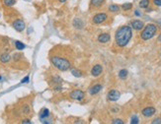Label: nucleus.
Segmentation results:
<instances>
[{
	"mask_svg": "<svg viewBox=\"0 0 161 124\" xmlns=\"http://www.w3.org/2000/svg\"><path fill=\"white\" fill-rule=\"evenodd\" d=\"M109 10H110L111 12H117V11H119V10H120V7H119L118 5H116V4H113V5H111V6L109 7Z\"/></svg>",
	"mask_w": 161,
	"mask_h": 124,
	"instance_id": "4be33fe9",
	"label": "nucleus"
},
{
	"mask_svg": "<svg viewBox=\"0 0 161 124\" xmlns=\"http://www.w3.org/2000/svg\"><path fill=\"white\" fill-rule=\"evenodd\" d=\"M153 3L156 5V6L161 7V0H153Z\"/></svg>",
	"mask_w": 161,
	"mask_h": 124,
	"instance_id": "cd10ccee",
	"label": "nucleus"
},
{
	"mask_svg": "<svg viewBox=\"0 0 161 124\" xmlns=\"http://www.w3.org/2000/svg\"><path fill=\"white\" fill-rule=\"evenodd\" d=\"M101 90H102V86H101V85H99V84L95 85L92 88L89 89V93H90V95H96V94H98Z\"/></svg>",
	"mask_w": 161,
	"mask_h": 124,
	"instance_id": "f8f14e48",
	"label": "nucleus"
},
{
	"mask_svg": "<svg viewBox=\"0 0 161 124\" xmlns=\"http://www.w3.org/2000/svg\"><path fill=\"white\" fill-rule=\"evenodd\" d=\"M131 27L134 28V30H136V31H139V30H141L144 25H143V23L141 21H139V20H135V21H133L131 22Z\"/></svg>",
	"mask_w": 161,
	"mask_h": 124,
	"instance_id": "9d476101",
	"label": "nucleus"
},
{
	"mask_svg": "<svg viewBox=\"0 0 161 124\" xmlns=\"http://www.w3.org/2000/svg\"><path fill=\"white\" fill-rule=\"evenodd\" d=\"M134 14H135L136 16H140V13H139L137 10H135V11H134Z\"/></svg>",
	"mask_w": 161,
	"mask_h": 124,
	"instance_id": "7c9ffc66",
	"label": "nucleus"
},
{
	"mask_svg": "<svg viewBox=\"0 0 161 124\" xmlns=\"http://www.w3.org/2000/svg\"><path fill=\"white\" fill-rule=\"evenodd\" d=\"M13 28L17 32H22L25 30L26 26H25V23H24L23 20L18 19V20H16V21H14L13 22Z\"/></svg>",
	"mask_w": 161,
	"mask_h": 124,
	"instance_id": "39448f33",
	"label": "nucleus"
},
{
	"mask_svg": "<svg viewBox=\"0 0 161 124\" xmlns=\"http://www.w3.org/2000/svg\"><path fill=\"white\" fill-rule=\"evenodd\" d=\"M110 39H111V36H110L109 34H102V35H100L98 36V40L100 42H102V44L108 42L110 40Z\"/></svg>",
	"mask_w": 161,
	"mask_h": 124,
	"instance_id": "9b49d317",
	"label": "nucleus"
},
{
	"mask_svg": "<svg viewBox=\"0 0 161 124\" xmlns=\"http://www.w3.org/2000/svg\"><path fill=\"white\" fill-rule=\"evenodd\" d=\"M107 20V15L105 13H99L97 15H95L93 18V23L95 24H101V23L105 22Z\"/></svg>",
	"mask_w": 161,
	"mask_h": 124,
	"instance_id": "0eeeda50",
	"label": "nucleus"
},
{
	"mask_svg": "<svg viewBox=\"0 0 161 124\" xmlns=\"http://www.w3.org/2000/svg\"><path fill=\"white\" fill-rule=\"evenodd\" d=\"M22 123H24V124H25V123H29V124H30V123H31V121H30L29 119H24L22 121Z\"/></svg>",
	"mask_w": 161,
	"mask_h": 124,
	"instance_id": "c756f323",
	"label": "nucleus"
},
{
	"mask_svg": "<svg viewBox=\"0 0 161 124\" xmlns=\"http://www.w3.org/2000/svg\"><path fill=\"white\" fill-rule=\"evenodd\" d=\"M58 1H59V2H61V3H63V2H65L66 0H58Z\"/></svg>",
	"mask_w": 161,
	"mask_h": 124,
	"instance_id": "72a5a7b5",
	"label": "nucleus"
},
{
	"mask_svg": "<svg viewBox=\"0 0 161 124\" xmlns=\"http://www.w3.org/2000/svg\"><path fill=\"white\" fill-rule=\"evenodd\" d=\"M49 115V110L48 109V108H44L43 110L41 111V113H40L41 120H42V121H43V120H45V118H47Z\"/></svg>",
	"mask_w": 161,
	"mask_h": 124,
	"instance_id": "4468645a",
	"label": "nucleus"
},
{
	"mask_svg": "<svg viewBox=\"0 0 161 124\" xmlns=\"http://www.w3.org/2000/svg\"><path fill=\"white\" fill-rule=\"evenodd\" d=\"M1 79H2V77H1V76H0V80H1Z\"/></svg>",
	"mask_w": 161,
	"mask_h": 124,
	"instance_id": "f704fd0d",
	"label": "nucleus"
},
{
	"mask_svg": "<svg viewBox=\"0 0 161 124\" xmlns=\"http://www.w3.org/2000/svg\"><path fill=\"white\" fill-rule=\"evenodd\" d=\"M15 0H3V4L5 5V6H8V7H10V6H13L14 4H15Z\"/></svg>",
	"mask_w": 161,
	"mask_h": 124,
	"instance_id": "412c9836",
	"label": "nucleus"
},
{
	"mask_svg": "<svg viewBox=\"0 0 161 124\" xmlns=\"http://www.w3.org/2000/svg\"><path fill=\"white\" fill-rule=\"evenodd\" d=\"M152 123H153V124L161 123V119H160V118H156V119H154L153 121H152Z\"/></svg>",
	"mask_w": 161,
	"mask_h": 124,
	"instance_id": "c85d7f7f",
	"label": "nucleus"
},
{
	"mask_svg": "<svg viewBox=\"0 0 161 124\" xmlns=\"http://www.w3.org/2000/svg\"><path fill=\"white\" fill-rule=\"evenodd\" d=\"M120 97H121V94L117 90H111L107 95L108 100L111 101V102H116L120 98Z\"/></svg>",
	"mask_w": 161,
	"mask_h": 124,
	"instance_id": "20e7f679",
	"label": "nucleus"
},
{
	"mask_svg": "<svg viewBox=\"0 0 161 124\" xmlns=\"http://www.w3.org/2000/svg\"><path fill=\"white\" fill-rule=\"evenodd\" d=\"M139 122V118H137V117H136L135 115L131 117V120H130V123H131V124H137Z\"/></svg>",
	"mask_w": 161,
	"mask_h": 124,
	"instance_id": "393cba45",
	"label": "nucleus"
},
{
	"mask_svg": "<svg viewBox=\"0 0 161 124\" xmlns=\"http://www.w3.org/2000/svg\"><path fill=\"white\" fill-rule=\"evenodd\" d=\"M113 123L114 124H123L124 123V121H123L122 119H118V118H117V119L113 120Z\"/></svg>",
	"mask_w": 161,
	"mask_h": 124,
	"instance_id": "a878e982",
	"label": "nucleus"
},
{
	"mask_svg": "<svg viewBox=\"0 0 161 124\" xmlns=\"http://www.w3.org/2000/svg\"><path fill=\"white\" fill-rule=\"evenodd\" d=\"M131 35H133V31H131V28L129 26H123L121 27L118 31L116 32V35H115V40L116 42L119 46L124 47L126 44H129L130 40L131 39Z\"/></svg>",
	"mask_w": 161,
	"mask_h": 124,
	"instance_id": "f257e3e1",
	"label": "nucleus"
},
{
	"mask_svg": "<svg viewBox=\"0 0 161 124\" xmlns=\"http://www.w3.org/2000/svg\"><path fill=\"white\" fill-rule=\"evenodd\" d=\"M119 77H120L121 79H125V78L128 77V71L125 70V69H122V70L119 72Z\"/></svg>",
	"mask_w": 161,
	"mask_h": 124,
	"instance_id": "dca6fc26",
	"label": "nucleus"
},
{
	"mask_svg": "<svg viewBox=\"0 0 161 124\" xmlns=\"http://www.w3.org/2000/svg\"><path fill=\"white\" fill-rule=\"evenodd\" d=\"M23 112L25 113V114H28L29 112H30V107L28 104H25V106H23Z\"/></svg>",
	"mask_w": 161,
	"mask_h": 124,
	"instance_id": "b1692460",
	"label": "nucleus"
},
{
	"mask_svg": "<svg viewBox=\"0 0 161 124\" xmlns=\"http://www.w3.org/2000/svg\"><path fill=\"white\" fill-rule=\"evenodd\" d=\"M104 1L105 0H91V3L95 7H99V6H101V5L103 4Z\"/></svg>",
	"mask_w": 161,
	"mask_h": 124,
	"instance_id": "f3484780",
	"label": "nucleus"
},
{
	"mask_svg": "<svg viewBox=\"0 0 161 124\" xmlns=\"http://www.w3.org/2000/svg\"><path fill=\"white\" fill-rule=\"evenodd\" d=\"M158 26L160 27V29H161V20H159V21H158Z\"/></svg>",
	"mask_w": 161,
	"mask_h": 124,
	"instance_id": "2f4dec72",
	"label": "nucleus"
},
{
	"mask_svg": "<svg viewBox=\"0 0 161 124\" xmlns=\"http://www.w3.org/2000/svg\"><path fill=\"white\" fill-rule=\"evenodd\" d=\"M102 71H103V67H102V65H100V64H96V65L92 68V70H91V74L94 76V77H98L99 75H101Z\"/></svg>",
	"mask_w": 161,
	"mask_h": 124,
	"instance_id": "6e6552de",
	"label": "nucleus"
},
{
	"mask_svg": "<svg viewBox=\"0 0 161 124\" xmlns=\"http://www.w3.org/2000/svg\"><path fill=\"white\" fill-rule=\"evenodd\" d=\"M155 111H156V109H155L154 107L149 106V107H145V108L143 109L142 114H143V116H145V117H150V116H152V115L155 113Z\"/></svg>",
	"mask_w": 161,
	"mask_h": 124,
	"instance_id": "1a4fd4ad",
	"label": "nucleus"
},
{
	"mask_svg": "<svg viewBox=\"0 0 161 124\" xmlns=\"http://www.w3.org/2000/svg\"><path fill=\"white\" fill-rule=\"evenodd\" d=\"M29 80H30V78H29V76H26L24 79L21 81V83H23V84H25V83H28L29 82Z\"/></svg>",
	"mask_w": 161,
	"mask_h": 124,
	"instance_id": "bb28decb",
	"label": "nucleus"
},
{
	"mask_svg": "<svg viewBox=\"0 0 161 124\" xmlns=\"http://www.w3.org/2000/svg\"><path fill=\"white\" fill-rule=\"evenodd\" d=\"M156 32H157V27L154 24H148L146 27H144V29H143L140 36H141V39L143 40H150V39H152L154 36V35L156 34Z\"/></svg>",
	"mask_w": 161,
	"mask_h": 124,
	"instance_id": "7ed1b4c3",
	"label": "nucleus"
},
{
	"mask_svg": "<svg viewBox=\"0 0 161 124\" xmlns=\"http://www.w3.org/2000/svg\"><path fill=\"white\" fill-rule=\"evenodd\" d=\"M122 7H123L124 10L128 11V10H130V9L133 8V4H131V3H124Z\"/></svg>",
	"mask_w": 161,
	"mask_h": 124,
	"instance_id": "5701e85b",
	"label": "nucleus"
},
{
	"mask_svg": "<svg viewBox=\"0 0 161 124\" xmlns=\"http://www.w3.org/2000/svg\"><path fill=\"white\" fill-rule=\"evenodd\" d=\"M70 97L76 101H82L84 97V93L81 90H74L71 94H70Z\"/></svg>",
	"mask_w": 161,
	"mask_h": 124,
	"instance_id": "423d86ee",
	"label": "nucleus"
},
{
	"mask_svg": "<svg viewBox=\"0 0 161 124\" xmlns=\"http://www.w3.org/2000/svg\"><path fill=\"white\" fill-rule=\"evenodd\" d=\"M83 26H84V24H83V22H82L81 19H78V18L74 19V21H73V27H74V28H76V29L79 30V29H82Z\"/></svg>",
	"mask_w": 161,
	"mask_h": 124,
	"instance_id": "ddd939ff",
	"label": "nucleus"
},
{
	"mask_svg": "<svg viewBox=\"0 0 161 124\" xmlns=\"http://www.w3.org/2000/svg\"><path fill=\"white\" fill-rule=\"evenodd\" d=\"M10 55L8 53H3V54H1L0 55V60L1 62H3V63H7V62L10 60Z\"/></svg>",
	"mask_w": 161,
	"mask_h": 124,
	"instance_id": "2eb2a0df",
	"label": "nucleus"
},
{
	"mask_svg": "<svg viewBox=\"0 0 161 124\" xmlns=\"http://www.w3.org/2000/svg\"><path fill=\"white\" fill-rule=\"evenodd\" d=\"M15 45H16V48L18 49V50H23V49L26 47V45L23 44V42H21V41H16L15 42Z\"/></svg>",
	"mask_w": 161,
	"mask_h": 124,
	"instance_id": "a211bd4d",
	"label": "nucleus"
},
{
	"mask_svg": "<svg viewBox=\"0 0 161 124\" xmlns=\"http://www.w3.org/2000/svg\"><path fill=\"white\" fill-rule=\"evenodd\" d=\"M51 63L55 68H58L60 71H66L69 69L70 67V62L67 59L63 57H59V56H53L51 57Z\"/></svg>",
	"mask_w": 161,
	"mask_h": 124,
	"instance_id": "f03ea898",
	"label": "nucleus"
},
{
	"mask_svg": "<svg viewBox=\"0 0 161 124\" xmlns=\"http://www.w3.org/2000/svg\"><path fill=\"white\" fill-rule=\"evenodd\" d=\"M149 5V0H141L139 2V7L140 8H147Z\"/></svg>",
	"mask_w": 161,
	"mask_h": 124,
	"instance_id": "aec40b11",
	"label": "nucleus"
},
{
	"mask_svg": "<svg viewBox=\"0 0 161 124\" xmlns=\"http://www.w3.org/2000/svg\"><path fill=\"white\" fill-rule=\"evenodd\" d=\"M71 74L74 77H76V78H80V77H82V72L79 70H77V69H73V70L71 71Z\"/></svg>",
	"mask_w": 161,
	"mask_h": 124,
	"instance_id": "6ab92c4d",
	"label": "nucleus"
},
{
	"mask_svg": "<svg viewBox=\"0 0 161 124\" xmlns=\"http://www.w3.org/2000/svg\"><path fill=\"white\" fill-rule=\"evenodd\" d=\"M158 40H159V41L161 42V34L159 35V36H158Z\"/></svg>",
	"mask_w": 161,
	"mask_h": 124,
	"instance_id": "473e14b6",
	"label": "nucleus"
}]
</instances>
